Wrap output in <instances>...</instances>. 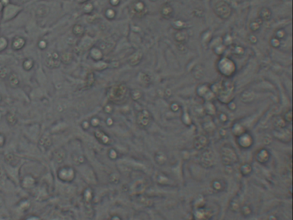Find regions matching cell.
<instances>
[{
	"instance_id": "1",
	"label": "cell",
	"mask_w": 293,
	"mask_h": 220,
	"mask_svg": "<svg viewBox=\"0 0 293 220\" xmlns=\"http://www.w3.org/2000/svg\"><path fill=\"white\" fill-rule=\"evenodd\" d=\"M217 71L226 78H231L236 72L237 66L230 58L221 57L218 61H217Z\"/></svg>"
},
{
	"instance_id": "2",
	"label": "cell",
	"mask_w": 293,
	"mask_h": 220,
	"mask_svg": "<svg viewBox=\"0 0 293 220\" xmlns=\"http://www.w3.org/2000/svg\"><path fill=\"white\" fill-rule=\"evenodd\" d=\"M127 92H128V89L126 85L124 84H119L113 85L109 89L108 97L112 102H119L126 98Z\"/></svg>"
},
{
	"instance_id": "3",
	"label": "cell",
	"mask_w": 293,
	"mask_h": 220,
	"mask_svg": "<svg viewBox=\"0 0 293 220\" xmlns=\"http://www.w3.org/2000/svg\"><path fill=\"white\" fill-rule=\"evenodd\" d=\"M213 11H214L216 16L223 20L228 19L232 14V9L230 5L223 0H219L215 4Z\"/></svg>"
},
{
	"instance_id": "4",
	"label": "cell",
	"mask_w": 293,
	"mask_h": 220,
	"mask_svg": "<svg viewBox=\"0 0 293 220\" xmlns=\"http://www.w3.org/2000/svg\"><path fill=\"white\" fill-rule=\"evenodd\" d=\"M129 12L134 17L141 18L146 16L148 11L145 2H143L142 0H136L130 5Z\"/></svg>"
},
{
	"instance_id": "5",
	"label": "cell",
	"mask_w": 293,
	"mask_h": 220,
	"mask_svg": "<svg viewBox=\"0 0 293 220\" xmlns=\"http://www.w3.org/2000/svg\"><path fill=\"white\" fill-rule=\"evenodd\" d=\"M60 55L57 52H53L46 59V66L51 69H55L60 65Z\"/></svg>"
},
{
	"instance_id": "6",
	"label": "cell",
	"mask_w": 293,
	"mask_h": 220,
	"mask_svg": "<svg viewBox=\"0 0 293 220\" xmlns=\"http://www.w3.org/2000/svg\"><path fill=\"white\" fill-rule=\"evenodd\" d=\"M160 15L164 20H170L174 17V8L169 3H164L160 8Z\"/></svg>"
},
{
	"instance_id": "7",
	"label": "cell",
	"mask_w": 293,
	"mask_h": 220,
	"mask_svg": "<svg viewBox=\"0 0 293 220\" xmlns=\"http://www.w3.org/2000/svg\"><path fill=\"white\" fill-rule=\"evenodd\" d=\"M151 120V115L146 110H143V111L139 112L138 116H137L138 123L141 125V126H148L150 124Z\"/></svg>"
},
{
	"instance_id": "8",
	"label": "cell",
	"mask_w": 293,
	"mask_h": 220,
	"mask_svg": "<svg viewBox=\"0 0 293 220\" xmlns=\"http://www.w3.org/2000/svg\"><path fill=\"white\" fill-rule=\"evenodd\" d=\"M174 39L177 44H186L189 39V34H187L186 29L177 30L174 35Z\"/></svg>"
},
{
	"instance_id": "9",
	"label": "cell",
	"mask_w": 293,
	"mask_h": 220,
	"mask_svg": "<svg viewBox=\"0 0 293 220\" xmlns=\"http://www.w3.org/2000/svg\"><path fill=\"white\" fill-rule=\"evenodd\" d=\"M142 59H143V53L140 51H138L130 57L128 63H129L131 66H136V65L140 64Z\"/></svg>"
},
{
	"instance_id": "10",
	"label": "cell",
	"mask_w": 293,
	"mask_h": 220,
	"mask_svg": "<svg viewBox=\"0 0 293 220\" xmlns=\"http://www.w3.org/2000/svg\"><path fill=\"white\" fill-rule=\"evenodd\" d=\"M259 18H260L263 22H269L272 18V11L269 8L267 7H263L259 11Z\"/></svg>"
},
{
	"instance_id": "11",
	"label": "cell",
	"mask_w": 293,
	"mask_h": 220,
	"mask_svg": "<svg viewBox=\"0 0 293 220\" xmlns=\"http://www.w3.org/2000/svg\"><path fill=\"white\" fill-rule=\"evenodd\" d=\"M20 11V8L18 6H14V5H8L6 6L5 10V19H9L13 17L17 12Z\"/></svg>"
},
{
	"instance_id": "12",
	"label": "cell",
	"mask_w": 293,
	"mask_h": 220,
	"mask_svg": "<svg viewBox=\"0 0 293 220\" xmlns=\"http://www.w3.org/2000/svg\"><path fill=\"white\" fill-rule=\"evenodd\" d=\"M263 21L260 19V18H259V17H257V18H255L254 20H253L251 23H249V29H250V31L252 32V33H256V32H258L260 30V27H261V25L263 24Z\"/></svg>"
},
{
	"instance_id": "13",
	"label": "cell",
	"mask_w": 293,
	"mask_h": 220,
	"mask_svg": "<svg viewBox=\"0 0 293 220\" xmlns=\"http://www.w3.org/2000/svg\"><path fill=\"white\" fill-rule=\"evenodd\" d=\"M8 82L9 84L12 88H17L20 85V78L18 75L15 72H11L8 77Z\"/></svg>"
},
{
	"instance_id": "14",
	"label": "cell",
	"mask_w": 293,
	"mask_h": 220,
	"mask_svg": "<svg viewBox=\"0 0 293 220\" xmlns=\"http://www.w3.org/2000/svg\"><path fill=\"white\" fill-rule=\"evenodd\" d=\"M25 44H26V40L23 39V37L17 36V37H16L14 39L13 42H12V48L14 50H17H17L22 49L23 46H25Z\"/></svg>"
},
{
	"instance_id": "15",
	"label": "cell",
	"mask_w": 293,
	"mask_h": 220,
	"mask_svg": "<svg viewBox=\"0 0 293 220\" xmlns=\"http://www.w3.org/2000/svg\"><path fill=\"white\" fill-rule=\"evenodd\" d=\"M192 74L193 76L198 80L203 78V77L205 76V72H204V68L202 65H198L195 67L193 68V70L192 71Z\"/></svg>"
},
{
	"instance_id": "16",
	"label": "cell",
	"mask_w": 293,
	"mask_h": 220,
	"mask_svg": "<svg viewBox=\"0 0 293 220\" xmlns=\"http://www.w3.org/2000/svg\"><path fill=\"white\" fill-rule=\"evenodd\" d=\"M72 59H73V55L70 52H63L62 53H61V55H60V62H62L65 65L71 64L72 61Z\"/></svg>"
},
{
	"instance_id": "17",
	"label": "cell",
	"mask_w": 293,
	"mask_h": 220,
	"mask_svg": "<svg viewBox=\"0 0 293 220\" xmlns=\"http://www.w3.org/2000/svg\"><path fill=\"white\" fill-rule=\"evenodd\" d=\"M72 33L77 37H82L85 34L84 27L83 25H81V24H76V25H74L73 28H72Z\"/></svg>"
},
{
	"instance_id": "18",
	"label": "cell",
	"mask_w": 293,
	"mask_h": 220,
	"mask_svg": "<svg viewBox=\"0 0 293 220\" xmlns=\"http://www.w3.org/2000/svg\"><path fill=\"white\" fill-rule=\"evenodd\" d=\"M90 56L92 57L95 60H100V59H102V57H103V53H102V50L100 48L93 47L90 50Z\"/></svg>"
},
{
	"instance_id": "19",
	"label": "cell",
	"mask_w": 293,
	"mask_h": 220,
	"mask_svg": "<svg viewBox=\"0 0 293 220\" xmlns=\"http://www.w3.org/2000/svg\"><path fill=\"white\" fill-rule=\"evenodd\" d=\"M48 13H49V8L45 5L39 6L35 11V14L38 17H46V16L48 15Z\"/></svg>"
},
{
	"instance_id": "20",
	"label": "cell",
	"mask_w": 293,
	"mask_h": 220,
	"mask_svg": "<svg viewBox=\"0 0 293 220\" xmlns=\"http://www.w3.org/2000/svg\"><path fill=\"white\" fill-rule=\"evenodd\" d=\"M11 73V69L8 66H3L0 68V78L1 79H5L8 78L9 75Z\"/></svg>"
},
{
	"instance_id": "21",
	"label": "cell",
	"mask_w": 293,
	"mask_h": 220,
	"mask_svg": "<svg viewBox=\"0 0 293 220\" xmlns=\"http://www.w3.org/2000/svg\"><path fill=\"white\" fill-rule=\"evenodd\" d=\"M95 81H96V78H95V74L93 72H90L88 73L87 75V78H86V86L88 88L91 87L92 85L95 84Z\"/></svg>"
},
{
	"instance_id": "22",
	"label": "cell",
	"mask_w": 293,
	"mask_h": 220,
	"mask_svg": "<svg viewBox=\"0 0 293 220\" xmlns=\"http://www.w3.org/2000/svg\"><path fill=\"white\" fill-rule=\"evenodd\" d=\"M65 153L64 151H58L54 154L55 161H56L57 163H59V164L62 163L63 161L65 160Z\"/></svg>"
},
{
	"instance_id": "23",
	"label": "cell",
	"mask_w": 293,
	"mask_h": 220,
	"mask_svg": "<svg viewBox=\"0 0 293 220\" xmlns=\"http://www.w3.org/2000/svg\"><path fill=\"white\" fill-rule=\"evenodd\" d=\"M34 64V60H33L32 59L28 58V59H26L23 61V68H24V70H26V71H29V70H31V69L33 68Z\"/></svg>"
},
{
	"instance_id": "24",
	"label": "cell",
	"mask_w": 293,
	"mask_h": 220,
	"mask_svg": "<svg viewBox=\"0 0 293 220\" xmlns=\"http://www.w3.org/2000/svg\"><path fill=\"white\" fill-rule=\"evenodd\" d=\"M139 78L140 80V82H142L141 84H149L150 82H151V78H150V76L148 75L147 73H145V72H139Z\"/></svg>"
},
{
	"instance_id": "25",
	"label": "cell",
	"mask_w": 293,
	"mask_h": 220,
	"mask_svg": "<svg viewBox=\"0 0 293 220\" xmlns=\"http://www.w3.org/2000/svg\"><path fill=\"white\" fill-rule=\"evenodd\" d=\"M280 44H281V41L280 40L279 38H277L276 36H272V38L270 39V45L271 46H272L273 48H279L280 46Z\"/></svg>"
},
{
	"instance_id": "26",
	"label": "cell",
	"mask_w": 293,
	"mask_h": 220,
	"mask_svg": "<svg viewBox=\"0 0 293 220\" xmlns=\"http://www.w3.org/2000/svg\"><path fill=\"white\" fill-rule=\"evenodd\" d=\"M105 16H106L107 19L113 20V18L115 17V16H116V12L112 8H108V9L106 10V11H105Z\"/></svg>"
},
{
	"instance_id": "27",
	"label": "cell",
	"mask_w": 293,
	"mask_h": 220,
	"mask_svg": "<svg viewBox=\"0 0 293 220\" xmlns=\"http://www.w3.org/2000/svg\"><path fill=\"white\" fill-rule=\"evenodd\" d=\"M6 120H7L8 123H9L10 125H11V126L16 124L17 121L16 115L11 113H9L8 114H7V116H6Z\"/></svg>"
},
{
	"instance_id": "28",
	"label": "cell",
	"mask_w": 293,
	"mask_h": 220,
	"mask_svg": "<svg viewBox=\"0 0 293 220\" xmlns=\"http://www.w3.org/2000/svg\"><path fill=\"white\" fill-rule=\"evenodd\" d=\"M7 45H8V41H7V40H6L5 37L1 36V37H0V52L3 51V50H5V49L6 48V46H7Z\"/></svg>"
},
{
	"instance_id": "29",
	"label": "cell",
	"mask_w": 293,
	"mask_h": 220,
	"mask_svg": "<svg viewBox=\"0 0 293 220\" xmlns=\"http://www.w3.org/2000/svg\"><path fill=\"white\" fill-rule=\"evenodd\" d=\"M275 36H276L277 38H279V40L285 38V30H284V29H282V28L278 29V30L276 31V33H275Z\"/></svg>"
},
{
	"instance_id": "30",
	"label": "cell",
	"mask_w": 293,
	"mask_h": 220,
	"mask_svg": "<svg viewBox=\"0 0 293 220\" xmlns=\"http://www.w3.org/2000/svg\"><path fill=\"white\" fill-rule=\"evenodd\" d=\"M248 40L251 43V44H253V45H255V44H257V42H258V39H257V36L255 35V34H249L248 36Z\"/></svg>"
},
{
	"instance_id": "31",
	"label": "cell",
	"mask_w": 293,
	"mask_h": 220,
	"mask_svg": "<svg viewBox=\"0 0 293 220\" xmlns=\"http://www.w3.org/2000/svg\"><path fill=\"white\" fill-rule=\"evenodd\" d=\"M40 143L42 144V145H43V146H46V148L51 145V140H50L47 137H43V138L40 139Z\"/></svg>"
},
{
	"instance_id": "32",
	"label": "cell",
	"mask_w": 293,
	"mask_h": 220,
	"mask_svg": "<svg viewBox=\"0 0 293 220\" xmlns=\"http://www.w3.org/2000/svg\"><path fill=\"white\" fill-rule=\"evenodd\" d=\"M175 28H177V30H181V29H185L184 28V23L183 21H176L175 23Z\"/></svg>"
},
{
	"instance_id": "33",
	"label": "cell",
	"mask_w": 293,
	"mask_h": 220,
	"mask_svg": "<svg viewBox=\"0 0 293 220\" xmlns=\"http://www.w3.org/2000/svg\"><path fill=\"white\" fill-rule=\"evenodd\" d=\"M16 157H14L12 154H9V155H7L6 156V161L9 163V164H12L14 162H15V160H16Z\"/></svg>"
},
{
	"instance_id": "34",
	"label": "cell",
	"mask_w": 293,
	"mask_h": 220,
	"mask_svg": "<svg viewBox=\"0 0 293 220\" xmlns=\"http://www.w3.org/2000/svg\"><path fill=\"white\" fill-rule=\"evenodd\" d=\"M177 49L180 51L181 53H186L187 51V48H186V44H177Z\"/></svg>"
},
{
	"instance_id": "35",
	"label": "cell",
	"mask_w": 293,
	"mask_h": 220,
	"mask_svg": "<svg viewBox=\"0 0 293 220\" xmlns=\"http://www.w3.org/2000/svg\"><path fill=\"white\" fill-rule=\"evenodd\" d=\"M92 10H93V5L91 4H88L84 7V11L87 12V13H90V12L92 11Z\"/></svg>"
},
{
	"instance_id": "36",
	"label": "cell",
	"mask_w": 293,
	"mask_h": 220,
	"mask_svg": "<svg viewBox=\"0 0 293 220\" xmlns=\"http://www.w3.org/2000/svg\"><path fill=\"white\" fill-rule=\"evenodd\" d=\"M109 3L111 4V5L118 6L120 3V0H109Z\"/></svg>"
},
{
	"instance_id": "37",
	"label": "cell",
	"mask_w": 293,
	"mask_h": 220,
	"mask_svg": "<svg viewBox=\"0 0 293 220\" xmlns=\"http://www.w3.org/2000/svg\"><path fill=\"white\" fill-rule=\"evenodd\" d=\"M39 46L41 48V49H45L46 47V42L45 40H40L39 42Z\"/></svg>"
},
{
	"instance_id": "38",
	"label": "cell",
	"mask_w": 293,
	"mask_h": 220,
	"mask_svg": "<svg viewBox=\"0 0 293 220\" xmlns=\"http://www.w3.org/2000/svg\"><path fill=\"white\" fill-rule=\"evenodd\" d=\"M105 112H106V113H111V112H112V107H111L110 105H107V106L105 107Z\"/></svg>"
},
{
	"instance_id": "39",
	"label": "cell",
	"mask_w": 293,
	"mask_h": 220,
	"mask_svg": "<svg viewBox=\"0 0 293 220\" xmlns=\"http://www.w3.org/2000/svg\"><path fill=\"white\" fill-rule=\"evenodd\" d=\"M1 1V3L2 4H9L10 3V1L9 0H0Z\"/></svg>"
},
{
	"instance_id": "40",
	"label": "cell",
	"mask_w": 293,
	"mask_h": 220,
	"mask_svg": "<svg viewBox=\"0 0 293 220\" xmlns=\"http://www.w3.org/2000/svg\"><path fill=\"white\" fill-rule=\"evenodd\" d=\"M2 8H3V4H2V3H1V1H0V11H1Z\"/></svg>"
},
{
	"instance_id": "41",
	"label": "cell",
	"mask_w": 293,
	"mask_h": 220,
	"mask_svg": "<svg viewBox=\"0 0 293 220\" xmlns=\"http://www.w3.org/2000/svg\"><path fill=\"white\" fill-rule=\"evenodd\" d=\"M78 1L79 3H83V2H85V1H87V0H78Z\"/></svg>"
},
{
	"instance_id": "42",
	"label": "cell",
	"mask_w": 293,
	"mask_h": 220,
	"mask_svg": "<svg viewBox=\"0 0 293 220\" xmlns=\"http://www.w3.org/2000/svg\"><path fill=\"white\" fill-rule=\"evenodd\" d=\"M1 102H2V96L0 95V103H1Z\"/></svg>"
},
{
	"instance_id": "43",
	"label": "cell",
	"mask_w": 293,
	"mask_h": 220,
	"mask_svg": "<svg viewBox=\"0 0 293 220\" xmlns=\"http://www.w3.org/2000/svg\"><path fill=\"white\" fill-rule=\"evenodd\" d=\"M0 119H1V113H0Z\"/></svg>"
},
{
	"instance_id": "44",
	"label": "cell",
	"mask_w": 293,
	"mask_h": 220,
	"mask_svg": "<svg viewBox=\"0 0 293 220\" xmlns=\"http://www.w3.org/2000/svg\"><path fill=\"white\" fill-rule=\"evenodd\" d=\"M0 21H1V20H0Z\"/></svg>"
}]
</instances>
